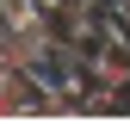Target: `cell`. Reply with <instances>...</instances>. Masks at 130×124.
Listing matches in <instances>:
<instances>
[{"label":"cell","instance_id":"2","mask_svg":"<svg viewBox=\"0 0 130 124\" xmlns=\"http://www.w3.org/2000/svg\"><path fill=\"white\" fill-rule=\"evenodd\" d=\"M31 99H37V74H31V68H12L6 87H0V118H31Z\"/></svg>","mask_w":130,"mask_h":124},{"label":"cell","instance_id":"1","mask_svg":"<svg viewBox=\"0 0 130 124\" xmlns=\"http://www.w3.org/2000/svg\"><path fill=\"white\" fill-rule=\"evenodd\" d=\"M80 50H87L93 81H99V87H111V93H124V87H130V37H124V31L99 25L87 43H80Z\"/></svg>","mask_w":130,"mask_h":124}]
</instances>
